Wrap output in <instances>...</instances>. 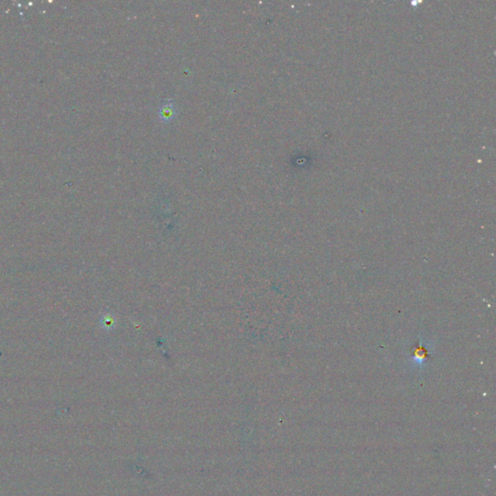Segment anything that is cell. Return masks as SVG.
Instances as JSON below:
<instances>
[{"label":"cell","instance_id":"obj_1","mask_svg":"<svg viewBox=\"0 0 496 496\" xmlns=\"http://www.w3.org/2000/svg\"><path fill=\"white\" fill-rule=\"evenodd\" d=\"M412 353L413 362L418 365L424 364L430 359V353L428 347L426 345L421 344L420 341H419L418 344L415 345Z\"/></svg>","mask_w":496,"mask_h":496},{"label":"cell","instance_id":"obj_2","mask_svg":"<svg viewBox=\"0 0 496 496\" xmlns=\"http://www.w3.org/2000/svg\"><path fill=\"white\" fill-rule=\"evenodd\" d=\"M176 117V109L173 102L164 103L159 108V118L162 121H170Z\"/></svg>","mask_w":496,"mask_h":496}]
</instances>
